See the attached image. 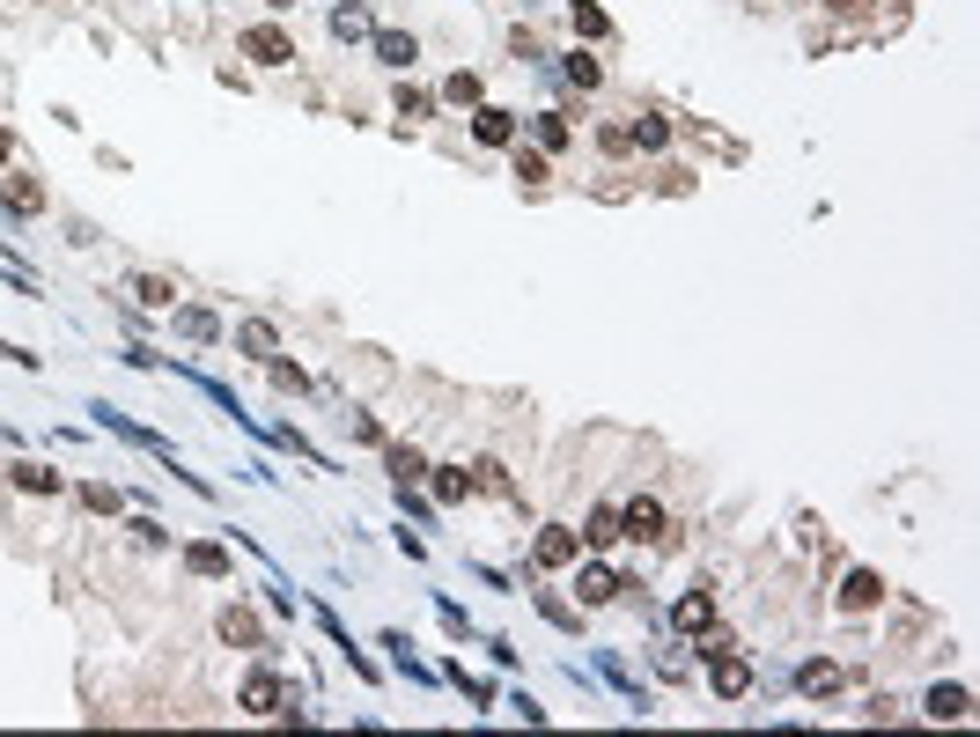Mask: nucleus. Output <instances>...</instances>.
<instances>
[{
	"mask_svg": "<svg viewBox=\"0 0 980 737\" xmlns=\"http://www.w3.org/2000/svg\"><path fill=\"white\" fill-rule=\"evenodd\" d=\"M922 715H929V723H966V715H973V693H966V686H944V679H936V686L922 693Z\"/></svg>",
	"mask_w": 980,
	"mask_h": 737,
	"instance_id": "obj_12",
	"label": "nucleus"
},
{
	"mask_svg": "<svg viewBox=\"0 0 980 737\" xmlns=\"http://www.w3.org/2000/svg\"><path fill=\"white\" fill-rule=\"evenodd\" d=\"M8 155H15V133H8V125H0V163H8Z\"/></svg>",
	"mask_w": 980,
	"mask_h": 737,
	"instance_id": "obj_39",
	"label": "nucleus"
},
{
	"mask_svg": "<svg viewBox=\"0 0 980 737\" xmlns=\"http://www.w3.org/2000/svg\"><path fill=\"white\" fill-rule=\"evenodd\" d=\"M663 531H671V516H663V502H649V494H635V502L619 509V539H635V546H657Z\"/></svg>",
	"mask_w": 980,
	"mask_h": 737,
	"instance_id": "obj_1",
	"label": "nucleus"
},
{
	"mask_svg": "<svg viewBox=\"0 0 980 737\" xmlns=\"http://www.w3.org/2000/svg\"><path fill=\"white\" fill-rule=\"evenodd\" d=\"M273 384H280V392H295V398H302V392H310V376H302V369H295V362H280V354H273Z\"/></svg>",
	"mask_w": 980,
	"mask_h": 737,
	"instance_id": "obj_33",
	"label": "nucleus"
},
{
	"mask_svg": "<svg viewBox=\"0 0 980 737\" xmlns=\"http://www.w3.org/2000/svg\"><path fill=\"white\" fill-rule=\"evenodd\" d=\"M133 295H141L147 310H170V302H177V288L163 280V273H133Z\"/></svg>",
	"mask_w": 980,
	"mask_h": 737,
	"instance_id": "obj_26",
	"label": "nucleus"
},
{
	"mask_svg": "<svg viewBox=\"0 0 980 737\" xmlns=\"http://www.w3.org/2000/svg\"><path fill=\"white\" fill-rule=\"evenodd\" d=\"M398 111H406V119H428V111H436V97H428V89H414V81H398Z\"/></svg>",
	"mask_w": 980,
	"mask_h": 737,
	"instance_id": "obj_31",
	"label": "nucleus"
},
{
	"mask_svg": "<svg viewBox=\"0 0 980 737\" xmlns=\"http://www.w3.org/2000/svg\"><path fill=\"white\" fill-rule=\"evenodd\" d=\"M480 487H487V494H509V472L494 465V458H480Z\"/></svg>",
	"mask_w": 980,
	"mask_h": 737,
	"instance_id": "obj_38",
	"label": "nucleus"
},
{
	"mask_svg": "<svg viewBox=\"0 0 980 737\" xmlns=\"http://www.w3.org/2000/svg\"><path fill=\"white\" fill-rule=\"evenodd\" d=\"M539 147H568V119L561 111H539Z\"/></svg>",
	"mask_w": 980,
	"mask_h": 737,
	"instance_id": "obj_36",
	"label": "nucleus"
},
{
	"mask_svg": "<svg viewBox=\"0 0 980 737\" xmlns=\"http://www.w3.org/2000/svg\"><path fill=\"white\" fill-rule=\"evenodd\" d=\"M701 663H708L715 701H745V693H752V663L737 657V649H715V657H701Z\"/></svg>",
	"mask_w": 980,
	"mask_h": 737,
	"instance_id": "obj_3",
	"label": "nucleus"
},
{
	"mask_svg": "<svg viewBox=\"0 0 980 737\" xmlns=\"http://www.w3.org/2000/svg\"><path fill=\"white\" fill-rule=\"evenodd\" d=\"M346 436L368 442V450H384V420H376V414H346Z\"/></svg>",
	"mask_w": 980,
	"mask_h": 737,
	"instance_id": "obj_30",
	"label": "nucleus"
},
{
	"mask_svg": "<svg viewBox=\"0 0 980 737\" xmlns=\"http://www.w3.org/2000/svg\"><path fill=\"white\" fill-rule=\"evenodd\" d=\"M708 619H715V590H708V583L679 590V605H671V627H679V635H701Z\"/></svg>",
	"mask_w": 980,
	"mask_h": 737,
	"instance_id": "obj_9",
	"label": "nucleus"
},
{
	"mask_svg": "<svg viewBox=\"0 0 980 737\" xmlns=\"http://www.w3.org/2000/svg\"><path fill=\"white\" fill-rule=\"evenodd\" d=\"M531 605H539V613L553 619V627H568V635L583 627V605H568V597H553V590H531Z\"/></svg>",
	"mask_w": 980,
	"mask_h": 737,
	"instance_id": "obj_24",
	"label": "nucleus"
},
{
	"mask_svg": "<svg viewBox=\"0 0 980 737\" xmlns=\"http://www.w3.org/2000/svg\"><path fill=\"white\" fill-rule=\"evenodd\" d=\"M8 480H15L23 494H59V472H52V465H30V458H15V465H8Z\"/></svg>",
	"mask_w": 980,
	"mask_h": 737,
	"instance_id": "obj_23",
	"label": "nucleus"
},
{
	"mask_svg": "<svg viewBox=\"0 0 980 737\" xmlns=\"http://www.w3.org/2000/svg\"><path fill=\"white\" fill-rule=\"evenodd\" d=\"M428 487H436L442 509H458V502L472 494V472H465V465H428Z\"/></svg>",
	"mask_w": 980,
	"mask_h": 737,
	"instance_id": "obj_19",
	"label": "nucleus"
},
{
	"mask_svg": "<svg viewBox=\"0 0 980 737\" xmlns=\"http://www.w3.org/2000/svg\"><path fill=\"white\" fill-rule=\"evenodd\" d=\"M221 641H236V649H266V627H258L244 605H229V613H221Z\"/></svg>",
	"mask_w": 980,
	"mask_h": 737,
	"instance_id": "obj_21",
	"label": "nucleus"
},
{
	"mask_svg": "<svg viewBox=\"0 0 980 737\" xmlns=\"http://www.w3.org/2000/svg\"><path fill=\"white\" fill-rule=\"evenodd\" d=\"M384 465H392L398 487H420V480H428V458H420L414 442H384Z\"/></svg>",
	"mask_w": 980,
	"mask_h": 737,
	"instance_id": "obj_18",
	"label": "nucleus"
},
{
	"mask_svg": "<svg viewBox=\"0 0 980 737\" xmlns=\"http://www.w3.org/2000/svg\"><path fill=\"white\" fill-rule=\"evenodd\" d=\"M0 480H8V472H0Z\"/></svg>",
	"mask_w": 980,
	"mask_h": 737,
	"instance_id": "obj_41",
	"label": "nucleus"
},
{
	"mask_svg": "<svg viewBox=\"0 0 980 737\" xmlns=\"http://www.w3.org/2000/svg\"><path fill=\"white\" fill-rule=\"evenodd\" d=\"M332 37H340V45H368V37H376V15H368L362 0H340V8H332Z\"/></svg>",
	"mask_w": 980,
	"mask_h": 737,
	"instance_id": "obj_16",
	"label": "nucleus"
},
{
	"mask_svg": "<svg viewBox=\"0 0 980 737\" xmlns=\"http://www.w3.org/2000/svg\"><path fill=\"white\" fill-rule=\"evenodd\" d=\"M119 502H125L119 487H81V509H97V516H119Z\"/></svg>",
	"mask_w": 980,
	"mask_h": 737,
	"instance_id": "obj_35",
	"label": "nucleus"
},
{
	"mask_svg": "<svg viewBox=\"0 0 980 737\" xmlns=\"http://www.w3.org/2000/svg\"><path fill=\"white\" fill-rule=\"evenodd\" d=\"M0 207H8L15 221H30V215H45V207H52V193L37 185V170H8V177H0Z\"/></svg>",
	"mask_w": 980,
	"mask_h": 737,
	"instance_id": "obj_2",
	"label": "nucleus"
},
{
	"mask_svg": "<svg viewBox=\"0 0 980 737\" xmlns=\"http://www.w3.org/2000/svg\"><path fill=\"white\" fill-rule=\"evenodd\" d=\"M884 605V575L878 568H848V583H840V613H878Z\"/></svg>",
	"mask_w": 980,
	"mask_h": 737,
	"instance_id": "obj_8",
	"label": "nucleus"
},
{
	"mask_svg": "<svg viewBox=\"0 0 980 737\" xmlns=\"http://www.w3.org/2000/svg\"><path fill=\"white\" fill-rule=\"evenodd\" d=\"M384 649H392V663H398V671H406V679H414V686H428V679H436V671H428V663H420L414 649H406V635H398V627H392V635H384Z\"/></svg>",
	"mask_w": 980,
	"mask_h": 737,
	"instance_id": "obj_25",
	"label": "nucleus"
},
{
	"mask_svg": "<svg viewBox=\"0 0 980 737\" xmlns=\"http://www.w3.org/2000/svg\"><path fill=\"white\" fill-rule=\"evenodd\" d=\"M170 324H177V340H192V346L221 340V318L207 310V302H170Z\"/></svg>",
	"mask_w": 980,
	"mask_h": 737,
	"instance_id": "obj_7",
	"label": "nucleus"
},
{
	"mask_svg": "<svg viewBox=\"0 0 980 737\" xmlns=\"http://www.w3.org/2000/svg\"><path fill=\"white\" fill-rule=\"evenodd\" d=\"M627 133H635V147H663V141H671L663 111H635V125H627Z\"/></svg>",
	"mask_w": 980,
	"mask_h": 737,
	"instance_id": "obj_28",
	"label": "nucleus"
},
{
	"mask_svg": "<svg viewBox=\"0 0 980 737\" xmlns=\"http://www.w3.org/2000/svg\"><path fill=\"white\" fill-rule=\"evenodd\" d=\"M368 52H376L392 74H406V67L420 59V37H414V30H376V37H368Z\"/></svg>",
	"mask_w": 980,
	"mask_h": 737,
	"instance_id": "obj_13",
	"label": "nucleus"
},
{
	"mask_svg": "<svg viewBox=\"0 0 980 737\" xmlns=\"http://www.w3.org/2000/svg\"><path fill=\"white\" fill-rule=\"evenodd\" d=\"M619 597V575L605 561H583L575 568V605H583V613H597V605H613Z\"/></svg>",
	"mask_w": 980,
	"mask_h": 737,
	"instance_id": "obj_6",
	"label": "nucleus"
},
{
	"mask_svg": "<svg viewBox=\"0 0 980 737\" xmlns=\"http://www.w3.org/2000/svg\"><path fill=\"white\" fill-rule=\"evenodd\" d=\"M244 52L258 59V67H295V37L280 23H258V30H244Z\"/></svg>",
	"mask_w": 980,
	"mask_h": 737,
	"instance_id": "obj_5",
	"label": "nucleus"
},
{
	"mask_svg": "<svg viewBox=\"0 0 980 737\" xmlns=\"http://www.w3.org/2000/svg\"><path fill=\"white\" fill-rule=\"evenodd\" d=\"M442 97H450V103H480V74H450V81H442Z\"/></svg>",
	"mask_w": 980,
	"mask_h": 737,
	"instance_id": "obj_32",
	"label": "nucleus"
},
{
	"mask_svg": "<svg viewBox=\"0 0 980 737\" xmlns=\"http://www.w3.org/2000/svg\"><path fill=\"white\" fill-rule=\"evenodd\" d=\"M266 8H273V15H280V8H295V0H266Z\"/></svg>",
	"mask_w": 980,
	"mask_h": 737,
	"instance_id": "obj_40",
	"label": "nucleus"
},
{
	"mask_svg": "<svg viewBox=\"0 0 980 737\" xmlns=\"http://www.w3.org/2000/svg\"><path fill=\"white\" fill-rule=\"evenodd\" d=\"M834 686H840V663H826V657H811L804 671H796V693H811V701H826Z\"/></svg>",
	"mask_w": 980,
	"mask_h": 737,
	"instance_id": "obj_22",
	"label": "nucleus"
},
{
	"mask_svg": "<svg viewBox=\"0 0 980 737\" xmlns=\"http://www.w3.org/2000/svg\"><path fill=\"white\" fill-rule=\"evenodd\" d=\"M561 74L575 81V89H597V81H605V67H597L590 52H561Z\"/></svg>",
	"mask_w": 980,
	"mask_h": 737,
	"instance_id": "obj_27",
	"label": "nucleus"
},
{
	"mask_svg": "<svg viewBox=\"0 0 980 737\" xmlns=\"http://www.w3.org/2000/svg\"><path fill=\"white\" fill-rule=\"evenodd\" d=\"M236 701H244V715H280V708H288V686H280L273 671H251Z\"/></svg>",
	"mask_w": 980,
	"mask_h": 737,
	"instance_id": "obj_11",
	"label": "nucleus"
},
{
	"mask_svg": "<svg viewBox=\"0 0 980 737\" xmlns=\"http://www.w3.org/2000/svg\"><path fill=\"white\" fill-rule=\"evenodd\" d=\"M472 141L480 147H509L516 141V111H502V103H472Z\"/></svg>",
	"mask_w": 980,
	"mask_h": 737,
	"instance_id": "obj_10",
	"label": "nucleus"
},
{
	"mask_svg": "<svg viewBox=\"0 0 980 737\" xmlns=\"http://www.w3.org/2000/svg\"><path fill=\"white\" fill-rule=\"evenodd\" d=\"M185 568H192V575H207V583H229V575H236L229 546H214V539H192V546H185Z\"/></svg>",
	"mask_w": 980,
	"mask_h": 737,
	"instance_id": "obj_15",
	"label": "nucleus"
},
{
	"mask_svg": "<svg viewBox=\"0 0 980 737\" xmlns=\"http://www.w3.org/2000/svg\"><path fill=\"white\" fill-rule=\"evenodd\" d=\"M236 346H244L251 362H273V354H280V332H273L266 318H244L236 324Z\"/></svg>",
	"mask_w": 980,
	"mask_h": 737,
	"instance_id": "obj_20",
	"label": "nucleus"
},
{
	"mask_svg": "<svg viewBox=\"0 0 980 737\" xmlns=\"http://www.w3.org/2000/svg\"><path fill=\"white\" fill-rule=\"evenodd\" d=\"M575 539H583V553H605V546L619 539V509H613V502H597V509L575 524Z\"/></svg>",
	"mask_w": 980,
	"mask_h": 737,
	"instance_id": "obj_17",
	"label": "nucleus"
},
{
	"mask_svg": "<svg viewBox=\"0 0 980 737\" xmlns=\"http://www.w3.org/2000/svg\"><path fill=\"white\" fill-rule=\"evenodd\" d=\"M575 30H583V37H613V23H605V8H590V0H575Z\"/></svg>",
	"mask_w": 980,
	"mask_h": 737,
	"instance_id": "obj_34",
	"label": "nucleus"
},
{
	"mask_svg": "<svg viewBox=\"0 0 980 737\" xmlns=\"http://www.w3.org/2000/svg\"><path fill=\"white\" fill-rule=\"evenodd\" d=\"M597 147H605V155H627V147H635V133H627V125H605V133H597Z\"/></svg>",
	"mask_w": 980,
	"mask_h": 737,
	"instance_id": "obj_37",
	"label": "nucleus"
},
{
	"mask_svg": "<svg viewBox=\"0 0 980 737\" xmlns=\"http://www.w3.org/2000/svg\"><path fill=\"white\" fill-rule=\"evenodd\" d=\"M516 177H524V185H546V177H553V163H546L539 147H516Z\"/></svg>",
	"mask_w": 980,
	"mask_h": 737,
	"instance_id": "obj_29",
	"label": "nucleus"
},
{
	"mask_svg": "<svg viewBox=\"0 0 980 737\" xmlns=\"http://www.w3.org/2000/svg\"><path fill=\"white\" fill-rule=\"evenodd\" d=\"M575 553H583L575 524H539V539H531V575H539V568H568Z\"/></svg>",
	"mask_w": 980,
	"mask_h": 737,
	"instance_id": "obj_4",
	"label": "nucleus"
},
{
	"mask_svg": "<svg viewBox=\"0 0 980 737\" xmlns=\"http://www.w3.org/2000/svg\"><path fill=\"white\" fill-rule=\"evenodd\" d=\"M318 627H324V635H332V649H340V657L354 663V679H368V686L384 679V671H376V663H368L362 649H354V635H346V627H340V613H332V605H318Z\"/></svg>",
	"mask_w": 980,
	"mask_h": 737,
	"instance_id": "obj_14",
	"label": "nucleus"
}]
</instances>
